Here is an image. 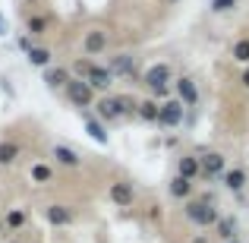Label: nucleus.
I'll return each mask as SVG.
<instances>
[{"mask_svg": "<svg viewBox=\"0 0 249 243\" xmlns=\"http://www.w3.org/2000/svg\"><path fill=\"white\" fill-rule=\"evenodd\" d=\"M174 67H170L167 60H158V63H148L145 73H142V85H145L148 92H152L155 101H161V98H170V82H174Z\"/></svg>", "mask_w": 249, "mask_h": 243, "instance_id": "1", "label": "nucleus"}, {"mask_svg": "<svg viewBox=\"0 0 249 243\" xmlns=\"http://www.w3.org/2000/svg\"><path fill=\"white\" fill-rule=\"evenodd\" d=\"M183 218H186L189 224H196V227H214V221L221 218V212L212 202V196H202V199H186Z\"/></svg>", "mask_w": 249, "mask_h": 243, "instance_id": "2", "label": "nucleus"}, {"mask_svg": "<svg viewBox=\"0 0 249 243\" xmlns=\"http://www.w3.org/2000/svg\"><path fill=\"white\" fill-rule=\"evenodd\" d=\"M63 98H67L70 108L85 111V108H91V104H95V89H91L85 79H76V76H70V82L63 85Z\"/></svg>", "mask_w": 249, "mask_h": 243, "instance_id": "3", "label": "nucleus"}, {"mask_svg": "<svg viewBox=\"0 0 249 243\" xmlns=\"http://www.w3.org/2000/svg\"><path fill=\"white\" fill-rule=\"evenodd\" d=\"M41 221L51 227H73L76 224V208L67 202H48L41 208Z\"/></svg>", "mask_w": 249, "mask_h": 243, "instance_id": "4", "label": "nucleus"}, {"mask_svg": "<svg viewBox=\"0 0 249 243\" xmlns=\"http://www.w3.org/2000/svg\"><path fill=\"white\" fill-rule=\"evenodd\" d=\"M186 120V108H183L180 98H164L158 104V127L161 130H177Z\"/></svg>", "mask_w": 249, "mask_h": 243, "instance_id": "5", "label": "nucleus"}, {"mask_svg": "<svg viewBox=\"0 0 249 243\" xmlns=\"http://www.w3.org/2000/svg\"><path fill=\"white\" fill-rule=\"evenodd\" d=\"M199 164H202V177L205 180H221V174L227 170V158L221 152H202Z\"/></svg>", "mask_w": 249, "mask_h": 243, "instance_id": "6", "label": "nucleus"}, {"mask_svg": "<svg viewBox=\"0 0 249 243\" xmlns=\"http://www.w3.org/2000/svg\"><path fill=\"white\" fill-rule=\"evenodd\" d=\"M107 41H110V38H107V32H104V29H98V25H95V29H89V32L82 35V51H85V57L91 60V57L104 54V51H107Z\"/></svg>", "mask_w": 249, "mask_h": 243, "instance_id": "7", "label": "nucleus"}, {"mask_svg": "<svg viewBox=\"0 0 249 243\" xmlns=\"http://www.w3.org/2000/svg\"><path fill=\"white\" fill-rule=\"evenodd\" d=\"M174 92H177L174 98H180L186 111L199 108V89H196V82L189 79V76H177V79H174Z\"/></svg>", "mask_w": 249, "mask_h": 243, "instance_id": "8", "label": "nucleus"}, {"mask_svg": "<svg viewBox=\"0 0 249 243\" xmlns=\"http://www.w3.org/2000/svg\"><path fill=\"white\" fill-rule=\"evenodd\" d=\"M107 196H110V202H114L117 208H129L136 202V189H133L129 180H114L107 187Z\"/></svg>", "mask_w": 249, "mask_h": 243, "instance_id": "9", "label": "nucleus"}, {"mask_svg": "<svg viewBox=\"0 0 249 243\" xmlns=\"http://www.w3.org/2000/svg\"><path fill=\"white\" fill-rule=\"evenodd\" d=\"M107 70H110V76H120V79H129V76H136V57L129 54V51H123V54H114L107 60Z\"/></svg>", "mask_w": 249, "mask_h": 243, "instance_id": "10", "label": "nucleus"}, {"mask_svg": "<svg viewBox=\"0 0 249 243\" xmlns=\"http://www.w3.org/2000/svg\"><path fill=\"white\" fill-rule=\"evenodd\" d=\"M85 82H89L95 92H110L117 79L110 76V70H107V67H101V63H91L89 73H85Z\"/></svg>", "mask_w": 249, "mask_h": 243, "instance_id": "11", "label": "nucleus"}, {"mask_svg": "<svg viewBox=\"0 0 249 243\" xmlns=\"http://www.w3.org/2000/svg\"><path fill=\"white\" fill-rule=\"evenodd\" d=\"M51 158L60 164V168H79V164H82L79 152H76L73 146H67V142H57V146L51 149Z\"/></svg>", "mask_w": 249, "mask_h": 243, "instance_id": "12", "label": "nucleus"}, {"mask_svg": "<svg viewBox=\"0 0 249 243\" xmlns=\"http://www.w3.org/2000/svg\"><path fill=\"white\" fill-rule=\"evenodd\" d=\"M177 174L180 177H186V180H199L202 177V164H199V155H193V152H186V155H180L177 158Z\"/></svg>", "mask_w": 249, "mask_h": 243, "instance_id": "13", "label": "nucleus"}, {"mask_svg": "<svg viewBox=\"0 0 249 243\" xmlns=\"http://www.w3.org/2000/svg\"><path fill=\"white\" fill-rule=\"evenodd\" d=\"M167 193H170V199L186 202V199H193L196 183H193V180H186V177H180V174H174V177H170V183H167Z\"/></svg>", "mask_w": 249, "mask_h": 243, "instance_id": "14", "label": "nucleus"}, {"mask_svg": "<svg viewBox=\"0 0 249 243\" xmlns=\"http://www.w3.org/2000/svg\"><path fill=\"white\" fill-rule=\"evenodd\" d=\"M221 183H224V189H231V193H243L246 189V170L243 168H227L224 174H221Z\"/></svg>", "mask_w": 249, "mask_h": 243, "instance_id": "15", "label": "nucleus"}, {"mask_svg": "<svg viewBox=\"0 0 249 243\" xmlns=\"http://www.w3.org/2000/svg\"><path fill=\"white\" fill-rule=\"evenodd\" d=\"M22 158V146L13 139H0V168H10Z\"/></svg>", "mask_w": 249, "mask_h": 243, "instance_id": "16", "label": "nucleus"}, {"mask_svg": "<svg viewBox=\"0 0 249 243\" xmlns=\"http://www.w3.org/2000/svg\"><path fill=\"white\" fill-rule=\"evenodd\" d=\"M25 224H29V208H10V212H6L3 227H6L10 234H19Z\"/></svg>", "mask_w": 249, "mask_h": 243, "instance_id": "17", "label": "nucleus"}, {"mask_svg": "<svg viewBox=\"0 0 249 243\" xmlns=\"http://www.w3.org/2000/svg\"><path fill=\"white\" fill-rule=\"evenodd\" d=\"M29 180L35 183V187H44V183L54 180V168H51L48 161H35V164L29 168Z\"/></svg>", "mask_w": 249, "mask_h": 243, "instance_id": "18", "label": "nucleus"}, {"mask_svg": "<svg viewBox=\"0 0 249 243\" xmlns=\"http://www.w3.org/2000/svg\"><path fill=\"white\" fill-rule=\"evenodd\" d=\"M67 82H70V70L67 67H48L44 70V85H48V89H60L63 92Z\"/></svg>", "mask_w": 249, "mask_h": 243, "instance_id": "19", "label": "nucleus"}, {"mask_svg": "<svg viewBox=\"0 0 249 243\" xmlns=\"http://www.w3.org/2000/svg\"><path fill=\"white\" fill-rule=\"evenodd\" d=\"M85 133H89L91 139L98 142V146H107V139H110V136H107V127H104L98 117H91V114L85 117Z\"/></svg>", "mask_w": 249, "mask_h": 243, "instance_id": "20", "label": "nucleus"}, {"mask_svg": "<svg viewBox=\"0 0 249 243\" xmlns=\"http://www.w3.org/2000/svg\"><path fill=\"white\" fill-rule=\"evenodd\" d=\"M48 29H51V16H44V13H32V16L25 19V32H29L32 38L44 35Z\"/></svg>", "mask_w": 249, "mask_h": 243, "instance_id": "21", "label": "nucleus"}, {"mask_svg": "<svg viewBox=\"0 0 249 243\" xmlns=\"http://www.w3.org/2000/svg\"><path fill=\"white\" fill-rule=\"evenodd\" d=\"M158 104L161 101H155V98L139 101V104H136V117H139L142 123H158Z\"/></svg>", "mask_w": 249, "mask_h": 243, "instance_id": "22", "label": "nucleus"}, {"mask_svg": "<svg viewBox=\"0 0 249 243\" xmlns=\"http://www.w3.org/2000/svg\"><path fill=\"white\" fill-rule=\"evenodd\" d=\"M214 234H218L221 240H237V221L233 218H227V215H221L218 221H214Z\"/></svg>", "mask_w": 249, "mask_h": 243, "instance_id": "23", "label": "nucleus"}, {"mask_svg": "<svg viewBox=\"0 0 249 243\" xmlns=\"http://www.w3.org/2000/svg\"><path fill=\"white\" fill-rule=\"evenodd\" d=\"M25 57H29V63H32V67H38V70H48L51 60H54L51 48H32V51H25Z\"/></svg>", "mask_w": 249, "mask_h": 243, "instance_id": "24", "label": "nucleus"}, {"mask_svg": "<svg viewBox=\"0 0 249 243\" xmlns=\"http://www.w3.org/2000/svg\"><path fill=\"white\" fill-rule=\"evenodd\" d=\"M231 57L237 63H243V67H249V38H240L237 44L231 48Z\"/></svg>", "mask_w": 249, "mask_h": 243, "instance_id": "25", "label": "nucleus"}, {"mask_svg": "<svg viewBox=\"0 0 249 243\" xmlns=\"http://www.w3.org/2000/svg\"><path fill=\"white\" fill-rule=\"evenodd\" d=\"M212 13H233L240 6V0H212Z\"/></svg>", "mask_w": 249, "mask_h": 243, "instance_id": "26", "label": "nucleus"}, {"mask_svg": "<svg viewBox=\"0 0 249 243\" xmlns=\"http://www.w3.org/2000/svg\"><path fill=\"white\" fill-rule=\"evenodd\" d=\"M16 44H19V51H32V48H35V44H32V35H19Z\"/></svg>", "mask_w": 249, "mask_h": 243, "instance_id": "27", "label": "nucleus"}, {"mask_svg": "<svg viewBox=\"0 0 249 243\" xmlns=\"http://www.w3.org/2000/svg\"><path fill=\"white\" fill-rule=\"evenodd\" d=\"M189 243H212V240H208L205 234H193V240H189Z\"/></svg>", "mask_w": 249, "mask_h": 243, "instance_id": "28", "label": "nucleus"}, {"mask_svg": "<svg viewBox=\"0 0 249 243\" xmlns=\"http://www.w3.org/2000/svg\"><path fill=\"white\" fill-rule=\"evenodd\" d=\"M240 82H243V89H249V67H243V76H240Z\"/></svg>", "mask_w": 249, "mask_h": 243, "instance_id": "29", "label": "nucleus"}, {"mask_svg": "<svg viewBox=\"0 0 249 243\" xmlns=\"http://www.w3.org/2000/svg\"><path fill=\"white\" fill-rule=\"evenodd\" d=\"M3 35H6V16L0 13V38H3Z\"/></svg>", "mask_w": 249, "mask_h": 243, "instance_id": "30", "label": "nucleus"}, {"mask_svg": "<svg viewBox=\"0 0 249 243\" xmlns=\"http://www.w3.org/2000/svg\"><path fill=\"white\" fill-rule=\"evenodd\" d=\"M227 243H243V240H240V237H237V240H227Z\"/></svg>", "mask_w": 249, "mask_h": 243, "instance_id": "31", "label": "nucleus"}, {"mask_svg": "<svg viewBox=\"0 0 249 243\" xmlns=\"http://www.w3.org/2000/svg\"><path fill=\"white\" fill-rule=\"evenodd\" d=\"M22 3H38V0H22Z\"/></svg>", "mask_w": 249, "mask_h": 243, "instance_id": "32", "label": "nucleus"}, {"mask_svg": "<svg viewBox=\"0 0 249 243\" xmlns=\"http://www.w3.org/2000/svg\"><path fill=\"white\" fill-rule=\"evenodd\" d=\"M10 243H19V240H10Z\"/></svg>", "mask_w": 249, "mask_h": 243, "instance_id": "33", "label": "nucleus"}, {"mask_svg": "<svg viewBox=\"0 0 249 243\" xmlns=\"http://www.w3.org/2000/svg\"><path fill=\"white\" fill-rule=\"evenodd\" d=\"M170 3H177V0H170Z\"/></svg>", "mask_w": 249, "mask_h": 243, "instance_id": "34", "label": "nucleus"}, {"mask_svg": "<svg viewBox=\"0 0 249 243\" xmlns=\"http://www.w3.org/2000/svg\"><path fill=\"white\" fill-rule=\"evenodd\" d=\"M0 227H3V221H0Z\"/></svg>", "mask_w": 249, "mask_h": 243, "instance_id": "35", "label": "nucleus"}]
</instances>
